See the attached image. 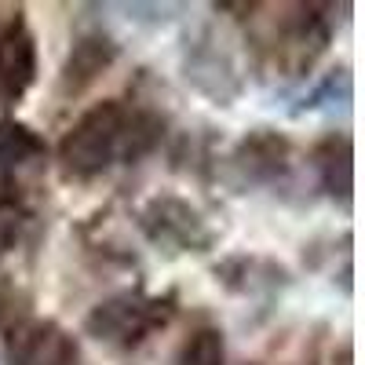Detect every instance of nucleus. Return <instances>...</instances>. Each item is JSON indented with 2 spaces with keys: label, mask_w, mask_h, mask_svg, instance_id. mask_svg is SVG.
<instances>
[{
  "label": "nucleus",
  "mask_w": 365,
  "mask_h": 365,
  "mask_svg": "<svg viewBox=\"0 0 365 365\" xmlns=\"http://www.w3.org/2000/svg\"><path fill=\"white\" fill-rule=\"evenodd\" d=\"M168 318L165 303L158 299H143V296H113L106 303H99L88 318V332L99 340H117V344H139L154 325H161Z\"/></svg>",
  "instance_id": "nucleus-2"
},
{
  "label": "nucleus",
  "mask_w": 365,
  "mask_h": 365,
  "mask_svg": "<svg viewBox=\"0 0 365 365\" xmlns=\"http://www.w3.org/2000/svg\"><path fill=\"white\" fill-rule=\"evenodd\" d=\"M223 336L216 329H201L190 336V344L182 347L179 365H223Z\"/></svg>",
  "instance_id": "nucleus-7"
},
{
  "label": "nucleus",
  "mask_w": 365,
  "mask_h": 365,
  "mask_svg": "<svg viewBox=\"0 0 365 365\" xmlns=\"http://www.w3.org/2000/svg\"><path fill=\"white\" fill-rule=\"evenodd\" d=\"M19 205V182L11 175H0V208Z\"/></svg>",
  "instance_id": "nucleus-8"
},
{
  "label": "nucleus",
  "mask_w": 365,
  "mask_h": 365,
  "mask_svg": "<svg viewBox=\"0 0 365 365\" xmlns=\"http://www.w3.org/2000/svg\"><path fill=\"white\" fill-rule=\"evenodd\" d=\"M113 63V44L106 37H84L73 44L70 58H66V70H63V81L66 88L81 91L84 84H91L106 66Z\"/></svg>",
  "instance_id": "nucleus-4"
},
{
  "label": "nucleus",
  "mask_w": 365,
  "mask_h": 365,
  "mask_svg": "<svg viewBox=\"0 0 365 365\" xmlns=\"http://www.w3.org/2000/svg\"><path fill=\"white\" fill-rule=\"evenodd\" d=\"M37 77V44L26 34V26L15 22L0 37V99H19Z\"/></svg>",
  "instance_id": "nucleus-3"
},
{
  "label": "nucleus",
  "mask_w": 365,
  "mask_h": 365,
  "mask_svg": "<svg viewBox=\"0 0 365 365\" xmlns=\"http://www.w3.org/2000/svg\"><path fill=\"white\" fill-rule=\"evenodd\" d=\"M120 128H125V110H120L117 103L91 106L66 132L63 146H58V158H63L66 168L77 172V175H96L113 161Z\"/></svg>",
  "instance_id": "nucleus-1"
},
{
  "label": "nucleus",
  "mask_w": 365,
  "mask_h": 365,
  "mask_svg": "<svg viewBox=\"0 0 365 365\" xmlns=\"http://www.w3.org/2000/svg\"><path fill=\"white\" fill-rule=\"evenodd\" d=\"M158 139H161V120L150 117V113H139V117L125 120V128H120L117 154L125 161H135V158L150 154V150L158 146Z\"/></svg>",
  "instance_id": "nucleus-5"
},
{
  "label": "nucleus",
  "mask_w": 365,
  "mask_h": 365,
  "mask_svg": "<svg viewBox=\"0 0 365 365\" xmlns=\"http://www.w3.org/2000/svg\"><path fill=\"white\" fill-rule=\"evenodd\" d=\"M44 154V139L26 125H0V165H22Z\"/></svg>",
  "instance_id": "nucleus-6"
}]
</instances>
